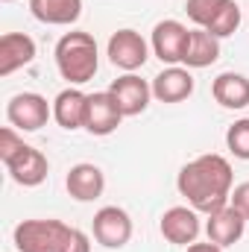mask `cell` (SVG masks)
<instances>
[{"label":"cell","mask_w":249,"mask_h":252,"mask_svg":"<svg viewBox=\"0 0 249 252\" xmlns=\"http://www.w3.org/2000/svg\"><path fill=\"white\" fill-rule=\"evenodd\" d=\"M187 38H190V30L179 21H158L153 27V38H150V47L153 53L161 59L164 64H179L185 59L187 50Z\"/></svg>","instance_id":"52a82bcc"},{"label":"cell","mask_w":249,"mask_h":252,"mask_svg":"<svg viewBox=\"0 0 249 252\" xmlns=\"http://www.w3.org/2000/svg\"><path fill=\"white\" fill-rule=\"evenodd\" d=\"M187 252H223V247H217V244H190L187 247Z\"/></svg>","instance_id":"d4e9b609"},{"label":"cell","mask_w":249,"mask_h":252,"mask_svg":"<svg viewBox=\"0 0 249 252\" xmlns=\"http://www.w3.org/2000/svg\"><path fill=\"white\" fill-rule=\"evenodd\" d=\"M124 121V112L121 106L115 103V97L109 91H97V94H88V106H85V126L91 135L97 138H106L112 135Z\"/></svg>","instance_id":"ba28073f"},{"label":"cell","mask_w":249,"mask_h":252,"mask_svg":"<svg viewBox=\"0 0 249 252\" xmlns=\"http://www.w3.org/2000/svg\"><path fill=\"white\" fill-rule=\"evenodd\" d=\"M73 232L62 220H24L15 226V247L18 252H67Z\"/></svg>","instance_id":"3957f363"},{"label":"cell","mask_w":249,"mask_h":252,"mask_svg":"<svg viewBox=\"0 0 249 252\" xmlns=\"http://www.w3.org/2000/svg\"><path fill=\"white\" fill-rule=\"evenodd\" d=\"M150 85H153V97L158 103H182V100H187L193 94V76H190V70L187 67H176V64L164 67Z\"/></svg>","instance_id":"5bb4252c"},{"label":"cell","mask_w":249,"mask_h":252,"mask_svg":"<svg viewBox=\"0 0 249 252\" xmlns=\"http://www.w3.org/2000/svg\"><path fill=\"white\" fill-rule=\"evenodd\" d=\"M64 188H67V193H70L76 202H94V199L103 196V190H106V176H103V170H100L97 164L82 161V164H73V167L67 170Z\"/></svg>","instance_id":"4fadbf2b"},{"label":"cell","mask_w":249,"mask_h":252,"mask_svg":"<svg viewBox=\"0 0 249 252\" xmlns=\"http://www.w3.org/2000/svg\"><path fill=\"white\" fill-rule=\"evenodd\" d=\"M164 241L176 244V247H190L196 244L199 238V217H196V208H187V205H173L161 214V223H158Z\"/></svg>","instance_id":"9c48e42d"},{"label":"cell","mask_w":249,"mask_h":252,"mask_svg":"<svg viewBox=\"0 0 249 252\" xmlns=\"http://www.w3.org/2000/svg\"><path fill=\"white\" fill-rule=\"evenodd\" d=\"M244 229H247V217L229 202V205H223L220 211H214V214H208V223H205V235H208V241L211 244H217V247H235L241 238H244Z\"/></svg>","instance_id":"7c38bea8"},{"label":"cell","mask_w":249,"mask_h":252,"mask_svg":"<svg viewBox=\"0 0 249 252\" xmlns=\"http://www.w3.org/2000/svg\"><path fill=\"white\" fill-rule=\"evenodd\" d=\"M226 3H229V0H187L185 12L199 30H208V27L214 24V18L226 9Z\"/></svg>","instance_id":"ffe728a7"},{"label":"cell","mask_w":249,"mask_h":252,"mask_svg":"<svg viewBox=\"0 0 249 252\" xmlns=\"http://www.w3.org/2000/svg\"><path fill=\"white\" fill-rule=\"evenodd\" d=\"M211 94L214 100L223 106V109H247L249 106V79L244 73H235V70H226L220 73L214 82H211Z\"/></svg>","instance_id":"2e32d148"},{"label":"cell","mask_w":249,"mask_h":252,"mask_svg":"<svg viewBox=\"0 0 249 252\" xmlns=\"http://www.w3.org/2000/svg\"><path fill=\"white\" fill-rule=\"evenodd\" d=\"M229 202H232V205H235V208H238V211H241V214L249 220V182H241L238 188L232 190Z\"/></svg>","instance_id":"603a6c76"},{"label":"cell","mask_w":249,"mask_h":252,"mask_svg":"<svg viewBox=\"0 0 249 252\" xmlns=\"http://www.w3.org/2000/svg\"><path fill=\"white\" fill-rule=\"evenodd\" d=\"M109 94H112V97H115V103L121 106L124 118H135V115H141V112L150 106L153 85H150L147 79L135 76V73H124V76H118V79L112 82Z\"/></svg>","instance_id":"30bf717a"},{"label":"cell","mask_w":249,"mask_h":252,"mask_svg":"<svg viewBox=\"0 0 249 252\" xmlns=\"http://www.w3.org/2000/svg\"><path fill=\"white\" fill-rule=\"evenodd\" d=\"M232 182H235L232 164L223 156H217V153L196 156L176 176L179 193L190 202V208H196L202 214H214L223 205H229Z\"/></svg>","instance_id":"6da1fadb"},{"label":"cell","mask_w":249,"mask_h":252,"mask_svg":"<svg viewBox=\"0 0 249 252\" xmlns=\"http://www.w3.org/2000/svg\"><path fill=\"white\" fill-rule=\"evenodd\" d=\"M56 67L70 85H85L94 79L100 67V53L97 41L91 32H64L56 41Z\"/></svg>","instance_id":"7a4b0ae2"},{"label":"cell","mask_w":249,"mask_h":252,"mask_svg":"<svg viewBox=\"0 0 249 252\" xmlns=\"http://www.w3.org/2000/svg\"><path fill=\"white\" fill-rule=\"evenodd\" d=\"M21 150H24V138L15 132V126H3L0 129V158H3V164L9 158H15Z\"/></svg>","instance_id":"7402d4cb"},{"label":"cell","mask_w":249,"mask_h":252,"mask_svg":"<svg viewBox=\"0 0 249 252\" xmlns=\"http://www.w3.org/2000/svg\"><path fill=\"white\" fill-rule=\"evenodd\" d=\"M6 170H9V176H12L18 185H24V188H35V185H41V182L47 179L50 164H47V156H44L41 150L24 144V150H21L15 158L6 161Z\"/></svg>","instance_id":"8fae6325"},{"label":"cell","mask_w":249,"mask_h":252,"mask_svg":"<svg viewBox=\"0 0 249 252\" xmlns=\"http://www.w3.org/2000/svg\"><path fill=\"white\" fill-rule=\"evenodd\" d=\"M3 3H12V0H3Z\"/></svg>","instance_id":"484cf974"},{"label":"cell","mask_w":249,"mask_h":252,"mask_svg":"<svg viewBox=\"0 0 249 252\" xmlns=\"http://www.w3.org/2000/svg\"><path fill=\"white\" fill-rule=\"evenodd\" d=\"M226 147L235 158H244L249 161V118L244 121H235L226 132Z\"/></svg>","instance_id":"44dd1931"},{"label":"cell","mask_w":249,"mask_h":252,"mask_svg":"<svg viewBox=\"0 0 249 252\" xmlns=\"http://www.w3.org/2000/svg\"><path fill=\"white\" fill-rule=\"evenodd\" d=\"M85 106H88V94H82L79 88H64L53 100V118L67 132L82 129L85 126Z\"/></svg>","instance_id":"ac0fdd59"},{"label":"cell","mask_w":249,"mask_h":252,"mask_svg":"<svg viewBox=\"0 0 249 252\" xmlns=\"http://www.w3.org/2000/svg\"><path fill=\"white\" fill-rule=\"evenodd\" d=\"M220 59V38L211 35L208 30H190V38H187V50H185V59L182 64L199 70V67H208Z\"/></svg>","instance_id":"d6986e66"},{"label":"cell","mask_w":249,"mask_h":252,"mask_svg":"<svg viewBox=\"0 0 249 252\" xmlns=\"http://www.w3.org/2000/svg\"><path fill=\"white\" fill-rule=\"evenodd\" d=\"M67 252H91V244H88V235L85 232H73V241H70V247H67Z\"/></svg>","instance_id":"cb8c5ba5"},{"label":"cell","mask_w":249,"mask_h":252,"mask_svg":"<svg viewBox=\"0 0 249 252\" xmlns=\"http://www.w3.org/2000/svg\"><path fill=\"white\" fill-rule=\"evenodd\" d=\"M32 59H35V41L27 32H6L0 38V76L15 73Z\"/></svg>","instance_id":"9a60e30c"},{"label":"cell","mask_w":249,"mask_h":252,"mask_svg":"<svg viewBox=\"0 0 249 252\" xmlns=\"http://www.w3.org/2000/svg\"><path fill=\"white\" fill-rule=\"evenodd\" d=\"M91 232H94V241L106 250H121L129 244L132 238V217L126 214L124 208L118 205H106L94 214V223H91Z\"/></svg>","instance_id":"5b68a950"},{"label":"cell","mask_w":249,"mask_h":252,"mask_svg":"<svg viewBox=\"0 0 249 252\" xmlns=\"http://www.w3.org/2000/svg\"><path fill=\"white\" fill-rule=\"evenodd\" d=\"M6 118L18 132H38L53 118V106L47 103V97H41L35 91H24V94H15L9 100Z\"/></svg>","instance_id":"277c9868"},{"label":"cell","mask_w":249,"mask_h":252,"mask_svg":"<svg viewBox=\"0 0 249 252\" xmlns=\"http://www.w3.org/2000/svg\"><path fill=\"white\" fill-rule=\"evenodd\" d=\"M106 53H109V62L115 67H121V70H126V73H135L150 59V47H147L144 35L135 32V30H118L109 38Z\"/></svg>","instance_id":"8992f818"},{"label":"cell","mask_w":249,"mask_h":252,"mask_svg":"<svg viewBox=\"0 0 249 252\" xmlns=\"http://www.w3.org/2000/svg\"><path fill=\"white\" fill-rule=\"evenodd\" d=\"M30 12L35 21L50 27L76 24L82 15V0H30Z\"/></svg>","instance_id":"e0dca14e"}]
</instances>
